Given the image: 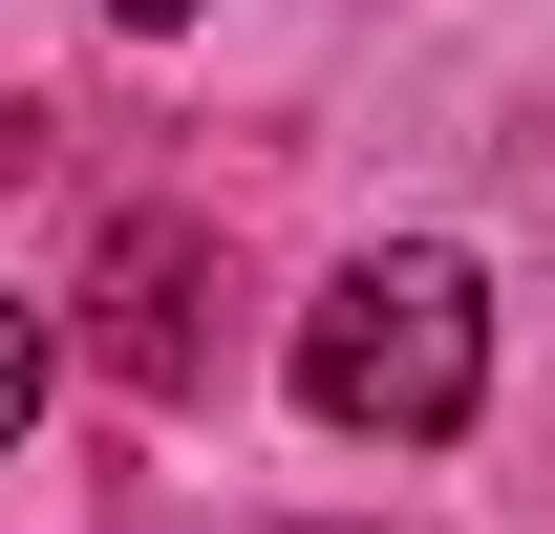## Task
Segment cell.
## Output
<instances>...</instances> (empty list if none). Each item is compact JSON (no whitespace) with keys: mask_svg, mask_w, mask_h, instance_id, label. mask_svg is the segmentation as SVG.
Segmentation results:
<instances>
[{"mask_svg":"<svg viewBox=\"0 0 555 534\" xmlns=\"http://www.w3.org/2000/svg\"><path fill=\"white\" fill-rule=\"evenodd\" d=\"M299 406L321 428H363V449H449L491 406V300H470V257H363V278H321L299 300Z\"/></svg>","mask_w":555,"mask_h":534,"instance_id":"6da1fadb","label":"cell"},{"mask_svg":"<svg viewBox=\"0 0 555 534\" xmlns=\"http://www.w3.org/2000/svg\"><path fill=\"white\" fill-rule=\"evenodd\" d=\"M107 22H193V0H107Z\"/></svg>","mask_w":555,"mask_h":534,"instance_id":"277c9868","label":"cell"},{"mask_svg":"<svg viewBox=\"0 0 555 534\" xmlns=\"http://www.w3.org/2000/svg\"><path fill=\"white\" fill-rule=\"evenodd\" d=\"M86 342H107V385H150V406H193L214 364H235V300H214V236H193V214H129V236H107Z\"/></svg>","mask_w":555,"mask_h":534,"instance_id":"7a4b0ae2","label":"cell"},{"mask_svg":"<svg viewBox=\"0 0 555 534\" xmlns=\"http://www.w3.org/2000/svg\"><path fill=\"white\" fill-rule=\"evenodd\" d=\"M22 406H43V321L0 300V428H22Z\"/></svg>","mask_w":555,"mask_h":534,"instance_id":"3957f363","label":"cell"}]
</instances>
